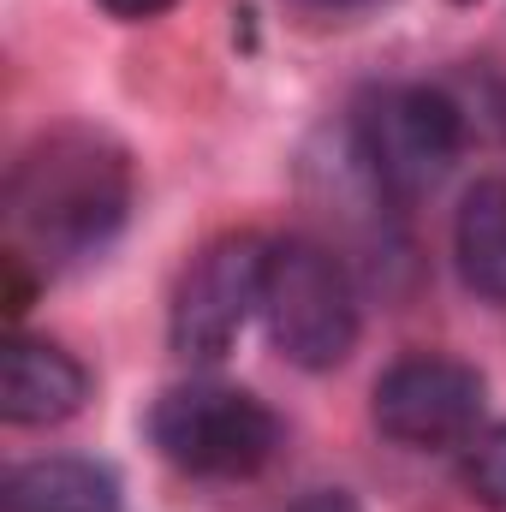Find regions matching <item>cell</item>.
Instances as JSON below:
<instances>
[{
    "label": "cell",
    "instance_id": "8992f818",
    "mask_svg": "<svg viewBox=\"0 0 506 512\" xmlns=\"http://www.w3.org/2000/svg\"><path fill=\"white\" fill-rule=\"evenodd\" d=\"M370 411H376V429L399 447H417V453L453 447L483 417V376L459 358L417 352V358H399L376 382Z\"/></svg>",
    "mask_w": 506,
    "mask_h": 512
},
{
    "label": "cell",
    "instance_id": "30bf717a",
    "mask_svg": "<svg viewBox=\"0 0 506 512\" xmlns=\"http://www.w3.org/2000/svg\"><path fill=\"white\" fill-rule=\"evenodd\" d=\"M465 489L489 512H506V423L477 435V447L465 453Z\"/></svg>",
    "mask_w": 506,
    "mask_h": 512
},
{
    "label": "cell",
    "instance_id": "9c48e42d",
    "mask_svg": "<svg viewBox=\"0 0 506 512\" xmlns=\"http://www.w3.org/2000/svg\"><path fill=\"white\" fill-rule=\"evenodd\" d=\"M453 256L477 298L506 304V179H477L453 221Z\"/></svg>",
    "mask_w": 506,
    "mask_h": 512
},
{
    "label": "cell",
    "instance_id": "7a4b0ae2",
    "mask_svg": "<svg viewBox=\"0 0 506 512\" xmlns=\"http://www.w3.org/2000/svg\"><path fill=\"white\" fill-rule=\"evenodd\" d=\"M262 322L280 358L298 370H334L346 364L358 340V298L352 280L316 239H280L268 245L262 268Z\"/></svg>",
    "mask_w": 506,
    "mask_h": 512
},
{
    "label": "cell",
    "instance_id": "8fae6325",
    "mask_svg": "<svg viewBox=\"0 0 506 512\" xmlns=\"http://www.w3.org/2000/svg\"><path fill=\"white\" fill-rule=\"evenodd\" d=\"M286 512H358V501H352L346 489H316V495H304V501H292Z\"/></svg>",
    "mask_w": 506,
    "mask_h": 512
},
{
    "label": "cell",
    "instance_id": "277c9868",
    "mask_svg": "<svg viewBox=\"0 0 506 512\" xmlns=\"http://www.w3.org/2000/svg\"><path fill=\"white\" fill-rule=\"evenodd\" d=\"M352 137H358V161L370 167V179L387 197L411 203L429 185H441V173L459 161L465 120H459V108L441 90L399 84V90H376L358 108Z\"/></svg>",
    "mask_w": 506,
    "mask_h": 512
},
{
    "label": "cell",
    "instance_id": "3957f363",
    "mask_svg": "<svg viewBox=\"0 0 506 512\" xmlns=\"http://www.w3.org/2000/svg\"><path fill=\"white\" fill-rule=\"evenodd\" d=\"M149 441L191 477H251L280 447V417L245 387L185 382L155 399Z\"/></svg>",
    "mask_w": 506,
    "mask_h": 512
},
{
    "label": "cell",
    "instance_id": "7c38bea8",
    "mask_svg": "<svg viewBox=\"0 0 506 512\" xmlns=\"http://www.w3.org/2000/svg\"><path fill=\"white\" fill-rule=\"evenodd\" d=\"M102 6H108L114 18H161L173 0H102Z\"/></svg>",
    "mask_w": 506,
    "mask_h": 512
},
{
    "label": "cell",
    "instance_id": "4fadbf2b",
    "mask_svg": "<svg viewBox=\"0 0 506 512\" xmlns=\"http://www.w3.org/2000/svg\"><path fill=\"white\" fill-rule=\"evenodd\" d=\"M304 6H316V12H358V6H376V0H304Z\"/></svg>",
    "mask_w": 506,
    "mask_h": 512
},
{
    "label": "cell",
    "instance_id": "ba28073f",
    "mask_svg": "<svg viewBox=\"0 0 506 512\" xmlns=\"http://www.w3.org/2000/svg\"><path fill=\"white\" fill-rule=\"evenodd\" d=\"M6 512H120V483L96 459H30L6 471Z\"/></svg>",
    "mask_w": 506,
    "mask_h": 512
},
{
    "label": "cell",
    "instance_id": "5b68a950",
    "mask_svg": "<svg viewBox=\"0 0 506 512\" xmlns=\"http://www.w3.org/2000/svg\"><path fill=\"white\" fill-rule=\"evenodd\" d=\"M262 268H268V245L251 233L215 239L191 262V274L179 280V298H173V322H167L179 358L215 364L233 352L251 310H262Z\"/></svg>",
    "mask_w": 506,
    "mask_h": 512
},
{
    "label": "cell",
    "instance_id": "6da1fadb",
    "mask_svg": "<svg viewBox=\"0 0 506 512\" xmlns=\"http://www.w3.org/2000/svg\"><path fill=\"white\" fill-rule=\"evenodd\" d=\"M6 209L18 239H30L48 262L102 251L131 209L126 149L96 131H48L18 155Z\"/></svg>",
    "mask_w": 506,
    "mask_h": 512
},
{
    "label": "cell",
    "instance_id": "52a82bcc",
    "mask_svg": "<svg viewBox=\"0 0 506 512\" xmlns=\"http://www.w3.org/2000/svg\"><path fill=\"white\" fill-rule=\"evenodd\" d=\"M90 399V376L72 352L48 346V340H6L0 352V417L18 429H42V423H66L78 405Z\"/></svg>",
    "mask_w": 506,
    "mask_h": 512
}]
</instances>
